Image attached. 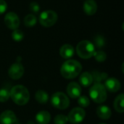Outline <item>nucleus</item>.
Masks as SVG:
<instances>
[{"label": "nucleus", "mask_w": 124, "mask_h": 124, "mask_svg": "<svg viewBox=\"0 0 124 124\" xmlns=\"http://www.w3.org/2000/svg\"><path fill=\"white\" fill-rule=\"evenodd\" d=\"M81 64L75 60H68L65 61L60 68L62 76L67 79H72L77 77L81 72Z\"/></svg>", "instance_id": "1"}, {"label": "nucleus", "mask_w": 124, "mask_h": 124, "mask_svg": "<svg viewBox=\"0 0 124 124\" xmlns=\"http://www.w3.org/2000/svg\"><path fill=\"white\" fill-rule=\"evenodd\" d=\"M10 97L12 100L18 105H25L30 100V94L26 87L22 85L13 86L10 92Z\"/></svg>", "instance_id": "2"}, {"label": "nucleus", "mask_w": 124, "mask_h": 124, "mask_svg": "<svg viewBox=\"0 0 124 124\" xmlns=\"http://www.w3.org/2000/svg\"><path fill=\"white\" fill-rule=\"evenodd\" d=\"M89 96L96 103H102L107 100V90L105 86L100 83L94 84L89 89Z\"/></svg>", "instance_id": "3"}, {"label": "nucleus", "mask_w": 124, "mask_h": 124, "mask_svg": "<svg viewBox=\"0 0 124 124\" xmlns=\"http://www.w3.org/2000/svg\"><path fill=\"white\" fill-rule=\"evenodd\" d=\"M77 54L82 59H89L94 56L95 52L94 44L87 40L80 41L76 46Z\"/></svg>", "instance_id": "4"}, {"label": "nucleus", "mask_w": 124, "mask_h": 124, "mask_svg": "<svg viewBox=\"0 0 124 124\" xmlns=\"http://www.w3.org/2000/svg\"><path fill=\"white\" fill-rule=\"evenodd\" d=\"M51 103L57 109L65 110L69 107L70 100L68 96L63 92H56L51 97Z\"/></svg>", "instance_id": "5"}, {"label": "nucleus", "mask_w": 124, "mask_h": 124, "mask_svg": "<svg viewBox=\"0 0 124 124\" xmlns=\"http://www.w3.org/2000/svg\"><path fill=\"white\" fill-rule=\"evenodd\" d=\"M57 18V14L54 11L45 10L40 14L39 20L40 24L44 27H51L56 23Z\"/></svg>", "instance_id": "6"}, {"label": "nucleus", "mask_w": 124, "mask_h": 124, "mask_svg": "<svg viewBox=\"0 0 124 124\" xmlns=\"http://www.w3.org/2000/svg\"><path fill=\"white\" fill-rule=\"evenodd\" d=\"M86 116V112L82 108H75L68 114V121L72 124L81 123Z\"/></svg>", "instance_id": "7"}, {"label": "nucleus", "mask_w": 124, "mask_h": 124, "mask_svg": "<svg viewBox=\"0 0 124 124\" xmlns=\"http://www.w3.org/2000/svg\"><path fill=\"white\" fill-rule=\"evenodd\" d=\"M4 23L8 28L15 30L20 25V19L17 14L13 12H9L4 17Z\"/></svg>", "instance_id": "8"}, {"label": "nucleus", "mask_w": 124, "mask_h": 124, "mask_svg": "<svg viewBox=\"0 0 124 124\" xmlns=\"http://www.w3.org/2000/svg\"><path fill=\"white\" fill-rule=\"evenodd\" d=\"M24 74V68L21 63L16 62L12 64L9 70H8V75L9 76L14 80L20 79Z\"/></svg>", "instance_id": "9"}, {"label": "nucleus", "mask_w": 124, "mask_h": 124, "mask_svg": "<svg viewBox=\"0 0 124 124\" xmlns=\"http://www.w3.org/2000/svg\"><path fill=\"white\" fill-rule=\"evenodd\" d=\"M104 86L106 90L110 92H117L120 90L121 87L120 81L114 77L108 78L105 81Z\"/></svg>", "instance_id": "10"}, {"label": "nucleus", "mask_w": 124, "mask_h": 124, "mask_svg": "<svg viewBox=\"0 0 124 124\" xmlns=\"http://www.w3.org/2000/svg\"><path fill=\"white\" fill-rule=\"evenodd\" d=\"M66 90H67L68 95L73 99L78 98L81 94V87L76 82L70 83L68 85Z\"/></svg>", "instance_id": "11"}, {"label": "nucleus", "mask_w": 124, "mask_h": 124, "mask_svg": "<svg viewBox=\"0 0 124 124\" xmlns=\"http://www.w3.org/2000/svg\"><path fill=\"white\" fill-rule=\"evenodd\" d=\"M15 122H17V117L11 110H5L0 115V123L1 124H13Z\"/></svg>", "instance_id": "12"}, {"label": "nucleus", "mask_w": 124, "mask_h": 124, "mask_svg": "<svg viewBox=\"0 0 124 124\" xmlns=\"http://www.w3.org/2000/svg\"><path fill=\"white\" fill-rule=\"evenodd\" d=\"M84 12L88 15H93L97 12V4L94 0H86L83 5Z\"/></svg>", "instance_id": "13"}, {"label": "nucleus", "mask_w": 124, "mask_h": 124, "mask_svg": "<svg viewBox=\"0 0 124 124\" xmlns=\"http://www.w3.org/2000/svg\"><path fill=\"white\" fill-rule=\"evenodd\" d=\"M74 48L70 44H64L60 49V54L64 59H69L74 54Z\"/></svg>", "instance_id": "14"}, {"label": "nucleus", "mask_w": 124, "mask_h": 124, "mask_svg": "<svg viewBox=\"0 0 124 124\" xmlns=\"http://www.w3.org/2000/svg\"><path fill=\"white\" fill-rule=\"evenodd\" d=\"M97 114L99 118L103 120H108L111 117L112 112L108 106L101 105L97 108Z\"/></svg>", "instance_id": "15"}, {"label": "nucleus", "mask_w": 124, "mask_h": 124, "mask_svg": "<svg viewBox=\"0 0 124 124\" xmlns=\"http://www.w3.org/2000/svg\"><path fill=\"white\" fill-rule=\"evenodd\" d=\"M51 120V115L47 111H40L36 115V121L38 124H48Z\"/></svg>", "instance_id": "16"}, {"label": "nucleus", "mask_w": 124, "mask_h": 124, "mask_svg": "<svg viewBox=\"0 0 124 124\" xmlns=\"http://www.w3.org/2000/svg\"><path fill=\"white\" fill-rule=\"evenodd\" d=\"M93 81L94 79L92 73L89 72H84L81 74L79 78V82L83 86L88 87L93 83Z\"/></svg>", "instance_id": "17"}, {"label": "nucleus", "mask_w": 124, "mask_h": 124, "mask_svg": "<svg viewBox=\"0 0 124 124\" xmlns=\"http://www.w3.org/2000/svg\"><path fill=\"white\" fill-rule=\"evenodd\" d=\"M124 94H121L116 98V100L114 101V108L117 112H118L120 113H124Z\"/></svg>", "instance_id": "18"}, {"label": "nucleus", "mask_w": 124, "mask_h": 124, "mask_svg": "<svg viewBox=\"0 0 124 124\" xmlns=\"http://www.w3.org/2000/svg\"><path fill=\"white\" fill-rule=\"evenodd\" d=\"M36 100L40 104H45L48 102L49 96L48 94L44 90H38L35 94Z\"/></svg>", "instance_id": "19"}, {"label": "nucleus", "mask_w": 124, "mask_h": 124, "mask_svg": "<svg viewBox=\"0 0 124 124\" xmlns=\"http://www.w3.org/2000/svg\"><path fill=\"white\" fill-rule=\"evenodd\" d=\"M36 17L34 15L28 14L24 18V23L28 27H32L36 25Z\"/></svg>", "instance_id": "20"}, {"label": "nucleus", "mask_w": 124, "mask_h": 124, "mask_svg": "<svg viewBox=\"0 0 124 124\" xmlns=\"http://www.w3.org/2000/svg\"><path fill=\"white\" fill-rule=\"evenodd\" d=\"M12 38L15 41H21L24 38V33L19 29L13 30L12 33Z\"/></svg>", "instance_id": "21"}, {"label": "nucleus", "mask_w": 124, "mask_h": 124, "mask_svg": "<svg viewBox=\"0 0 124 124\" xmlns=\"http://www.w3.org/2000/svg\"><path fill=\"white\" fill-rule=\"evenodd\" d=\"M78 104L81 108H87L90 105V100L86 96H80L78 99Z\"/></svg>", "instance_id": "22"}, {"label": "nucleus", "mask_w": 124, "mask_h": 124, "mask_svg": "<svg viewBox=\"0 0 124 124\" xmlns=\"http://www.w3.org/2000/svg\"><path fill=\"white\" fill-rule=\"evenodd\" d=\"M10 97L9 91L7 89H0V102H7Z\"/></svg>", "instance_id": "23"}, {"label": "nucleus", "mask_w": 124, "mask_h": 124, "mask_svg": "<svg viewBox=\"0 0 124 124\" xmlns=\"http://www.w3.org/2000/svg\"><path fill=\"white\" fill-rule=\"evenodd\" d=\"M94 57L97 62H104L107 59V54L103 51H95Z\"/></svg>", "instance_id": "24"}, {"label": "nucleus", "mask_w": 124, "mask_h": 124, "mask_svg": "<svg viewBox=\"0 0 124 124\" xmlns=\"http://www.w3.org/2000/svg\"><path fill=\"white\" fill-rule=\"evenodd\" d=\"M93 76V79H94V81H97V83H100V81H102V80H106L108 78V74L105 73H97V72H95L93 73L92 75Z\"/></svg>", "instance_id": "25"}, {"label": "nucleus", "mask_w": 124, "mask_h": 124, "mask_svg": "<svg viewBox=\"0 0 124 124\" xmlns=\"http://www.w3.org/2000/svg\"><path fill=\"white\" fill-rule=\"evenodd\" d=\"M68 122V116L64 115H57L54 119V124H66Z\"/></svg>", "instance_id": "26"}, {"label": "nucleus", "mask_w": 124, "mask_h": 124, "mask_svg": "<svg viewBox=\"0 0 124 124\" xmlns=\"http://www.w3.org/2000/svg\"><path fill=\"white\" fill-rule=\"evenodd\" d=\"M94 42H95V44L97 47H102L105 45V39H103L102 36H98L95 38L94 39Z\"/></svg>", "instance_id": "27"}, {"label": "nucleus", "mask_w": 124, "mask_h": 124, "mask_svg": "<svg viewBox=\"0 0 124 124\" xmlns=\"http://www.w3.org/2000/svg\"><path fill=\"white\" fill-rule=\"evenodd\" d=\"M29 9H30V10L32 11L33 12L37 13V12H39V11L40 10V7H39V5L38 3H36V2H32V3L30 4Z\"/></svg>", "instance_id": "28"}, {"label": "nucleus", "mask_w": 124, "mask_h": 124, "mask_svg": "<svg viewBox=\"0 0 124 124\" xmlns=\"http://www.w3.org/2000/svg\"><path fill=\"white\" fill-rule=\"evenodd\" d=\"M7 9V4L4 0H0V15L4 13Z\"/></svg>", "instance_id": "29"}, {"label": "nucleus", "mask_w": 124, "mask_h": 124, "mask_svg": "<svg viewBox=\"0 0 124 124\" xmlns=\"http://www.w3.org/2000/svg\"><path fill=\"white\" fill-rule=\"evenodd\" d=\"M27 124H34V122H33V121H29Z\"/></svg>", "instance_id": "30"}, {"label": "nucleus", "mask_w": 124, "mask_h": 124, "mask_svg": "<svg viewBox=\"0 0 124 124\" xmlns=\"http://www.w3.org/2000/svg\"><path fill=\"white\" fill-rule=\"evenodd\" d=\"M19 124V123H17V122H15V124Z\"/></svg>", "instance_id": "31"}, {"label": "nucleus", "mask_w": 124, "mask_h": 124, "mask_svg": "<svg viewBox=\"0 0 124 124\" xmlns=\"http://www.w3.org/2000/svg\"></svg>", "instance_id": "32"}]
</instances>
